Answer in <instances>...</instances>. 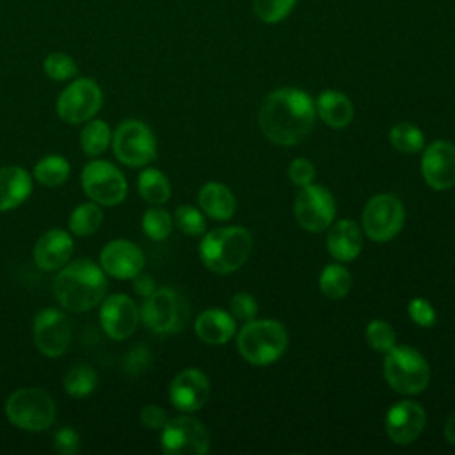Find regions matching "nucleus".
<instances>
[{
	"label": "nucleus",
	"instance_id": "c9c22d12",
	"mask_svg": "<svg viewBox=\"0 0 455 455\" xmlns=\"http://www.w3.org/2000/svg\"><path fill=\"white\" fill-rule=\"evenodd\" d=\"M297 0H252L256 16L265 23H277L284 20Z\"/></svg>",
	"mask_w": 455,
	"mask_h": 455
},
{
	"label": "nucleus",
	"instance_id": "c756f323",
	"mask_svg": "<svg viewBox=\"0 0 455 455\" xmlns=\"http://www.w3.org/2000/svg\"><path fill=\"white\" fill-rule=\"evenodd\" d=\"M112 142L110 126L101 119L89 121L80 132V146L89 156H98Z\"/></svg>",
	"mask_w": 455,
	"mask_h": 455
},
{
	"label": "nucleus",
	"instance_id": "f3484780",
	"mask_svg": "<svg viewBox=\"0 0 455 455\" xmlns=\"http://www.w3.org/2000/svg\"><path fill=\"white\" fill-rule=\"evenodd\" d=\"M421 172L430 188H451L455 185V146L448 140L432 142L423 151Z\"/></svg>",
	"mask_w": 455,
	"mask_h": 455
},
{
	"label": "nucleus",
	"instance_id": "0eeeda50",
	"mask_svg": "<svg viewBox=\"0 0 455 455\" xmlns=\"http://www.w3.org/2000/svg\"><path fill=\"white\" fill-rule=\"evenodd\" d=\"M140 318L149 331L156 334H172L185 327L188 320V306L178 291L160 288L146 297Z\"/></svg>",
	"mask_w": 455,
	"mask_h": 455
},
{
	"label": "nucleus",
	"instance_id": "7ed1b4c3",
	"mask_svg": "<svg viewBox=\"0 0 455 455\" xmlns=\"http://www.w3.org/2000/svg\"><path fill=\"white\" fill-rule=\"evenodd\" d=\"M251 249V233L242 226H229L208 231L199 243V256L208 270L226 275L247 261Z\"/></svg>",
	"mask_w": 455,
	"mask_h": 455
},
{
	"label": "nucleus",
	"instance_id": "6ab92c4d",
	"mask_svg": "<svg viewBox=\"0 0 455 455\" xmlns=\"http://www.w3.org/2000/svg\"><path fill=\"white\" fill-rule=\"evenodd\" d=\"M101 268L116 279H133L142 272L144 254L139 245L130 240H112L100 254Z\"/></svg>",
	"mask_w": 455,
	"mask_h": 455
},
{
	"label": "nucleus",
	"instance_id": "473e14b6",
	"mask_svg": "<svg viewBox=\"0 0 455 455\" xmlns=\"http://www.w3.org/2000/svg\"><path fill=\"white\" fill-rule=\"evenodd\" d=\"M142 229L151 240H165L172 231V219L164 208H149L142 217Z\"/></svg>",
	"mask_w": 455,
	"mask_h": 455
},
{
	"label": "nucleus",
	"instance_id": "79ce46f5",
	"mask_svg": "<svg viewBox=\"0 0 455 455\" xmlns=\"http://www.w3.org/2000/svg\"><path fill=\"white\" fill-rule=\"evenodd\" d=\"M288 176L297 187H306L315 180V165L306 158H297L290 164Z\"/></svg>",
	"mask_w": 455,
	"mask_h": 455
},
{
	"label": "nucleus",
	"instance_id": "c85d7f7f",
	"mask_svg": "<svg viewBox=\"0 0 455 455\" xmlns=\"http://www.w3.org/2000/svg\"><path fill=\"white\" fill-rule=\"evenodd\" d=\"M34 176L44 187H59L69 176V162L60 155H46L34 165Z\"/></svg>",
	"mask_w": 455,
	"mask_h": 455
},
{
	"label": "nucleus",
	"instance_id": "412c9836",
	"mask_svg": "<svg viewBox=\"0 0 455 455\" xmlns=\"http://www.w3.org/2000/svg\"><path fill=\"white\" fill-rule=\"evenodd\" d=\"M327 249L331 256L338 261H352L359 256L363 249L361 228L348 219H341L329 226Z\"/></svg>",
	"mask_w": 455,
	"mask_h": 455
},
{
	"label": "nucleus",
	"instance_id": "c03bdc74",
	"mask_svg": "<svg viewBox=\"0 0 455 455\" xmlns=\"http://www.w3.org/2000/svg\"><path fill=\"white\" fill-rule=\"evenodd\" d=\"M133 288H135V291L140 295V297H149L151 293H155V290H156V284H155V281H153V277H149V275H146V274H137L135 277H133Z\"/></svg>",
	"mask_w": 455,
	"mask_h": 455
},
{
	"label": "nucleus",
	"instance_id": "b1692460",
	"mask_svg": "<svg viewBox=\"0 0 455 455\" xmlns=\"http://www.w3.org/2000/svg\"><path fill=\"white\" fill-rule=\"evenodd\" d=\"M197 199H199L201 210L215 220L229 219L236 208L233 192L226 185L217 183V181H210V183L203 185Z\"/></svg>",
	"mask_w": 455,
	"mask_h": 455
},
{
	"label": "nucleus",
	"instance_id": "4be33fe9",
	"mask_svg": "<svg viewBox=\"0 0 455 455\" xmlns=\"http://www.w3.org/2000/svg\"><path fill=\"white\" fill-rule=\"evenodd\" d=\"M32 192V178L20 165L0 167V212L20 206Z\"/></svg>",
	"mask_w": 455,
	"mask_h": 455
},
{
	"label": "nucleus",
	"instance_id": "f257e3e1",
	"mask_svg": "<svg viewBox=\"0 0 455 455\" xmlns=\"http://www.w3.org/2000/svg\"><path fill=\"white\" fill-rule=\"evenodd\" d=\"M315 116L316 108L307 92L283 87L263 100L258 123L270 142L293 146L307 137L315 124Z\"/></svg>",
	"mask_w": 455,
	"mask_h": 455
},
{
	"label": "nucleus",
	"instance_id": "dca6fc26",
	"mask_svg": "<svg viewBox=\"0 0 455 455\" xmlns=\"http://www.w3.org/2000/svg\"><path fill=\"white\" fill-rule=\"evenodd\" d=\"M140 313L135 302L124 293H112L101 300L100 322L112 339H126L133 334Z\"/></svg>",
	"mask_w": 455,
	"mask_h": 455
},
{
	"label": "nucleus",
	"instance_id": "37998d69",
	"mask_svg": "<svg viewBox=\"0 0 455 455\" xmlns=\"http://www.w3.org/2000/svg\"><path fill=\"white\" fill-rule=\"evenodd\" d=\"M167 419L169 418H167L165 411L158 405L149 403V405L142 407V411H140V421L149 430H162L164 425L167 423Z\"/></svg>",
	"mask_w": 455,
	"mask_h": 455
},
{
	"label": "nucleus",
	"instance_id": "58836bf2",
	"mask_svg": "<svg viewBox=\"0 0 455 455\" xmlns=\"http://www.w3.org/2000/svg\"><path fill=\"white\" fill-rule=\"evenodd\" d=\"M407 311H409L411 320L416 325H419V327H430V325L435 323V309H434V306L428 300L421 299V297L412 299L409 302V306H407Z\"/></svg>",
	"mask_w": 455,
	"mask_h": 455
},
{
	"label": "nucleus",
	"instance_id": "2eb2a0df",
	"mask_svg": "<svg viewBox=\"0 0 455 455\" xmlns=\"http://www.w3.org/2000/svg\"><path fill=\"white\" fill-rule=\"evenodd\" d=\"M425 423H427L425 409L418 402L402 400L389 407L384 425H386L387 437L393 443L400 446H407L421 435Z\"/></svg>",
	"mask_w": 455,
	"mask_h": 455
},
{
	"label": "nucleus",
	"instance_id": "bb28decb",
	"mask_svg": "<svg viewBox=\"0 0 455 455\" xmlns=\"http://www.w3.org/2000/svg\"><path fill=\"white\" fill-rule=\"evenodd\" d=\"M101 222H103V212L94 203L78 204L68 219L69 231L76 236H89V235L96 233L100 229Z\"/></svg>",
	"mask_w": 455,
	"mask_h": 455
},
{
	"label": "nucleus",
	"instance_id": "f8f14e48",
	"mask_svg": "<svg viewBox=\"0 0 455 455\" xmlns=\"http://www.w3.org/2000/svg\"><path fill=\"white\" fill-rule=\"evenodd\" d=\"M103 92L96 80L76 78L73 80L57 100V114L66 123H84L94 117L101 108Z\"/></svg>",
	"mask_w": 455,
	"mask_h": 455
},
{
	"label": "nucleus",
	"instance_id": "f704fd0d",
	"mask_svg": "<svg viewBox=\"0 0 455 455\" xmlns=\"http://www.w3.org/2000/svg\"><path fill=\"white\" fill-rule=\"evenodd\" d=\"M366 341L370 343V347L377 352H387L395 347L396 336L393 327L384 322V320H371L366 325Z\"/></svg>",
	"mask_w": 455,
	"mask_h": 455
},
{
	"label": "nucleus",
	"instance_id": "cd10ccee",
	"mask_svg": "<svg viewBox=\"0 0 455 455\" xmlns=\"http://www.w3.org/2000/svg\"><path fill=\"white\" fill-rule=\"evenodd\" d=\"M318 284H320V291L327 299L338 300L348 293L350 284H352V275L348 274V270L345 267L331 263L322 270Z\"/></svg>",
	"mask_w": 455,
	"mask_h": 455
},
{
	"label": "nucleus",
	"instance_id": "aec40b11",
	"mask_svg": "<svg viewBox=\"0 0 455 455\" xmlns=\"http://www.w3.org/2000/svg\"><path fill=\"white\" fill-rule=\"evenodd\" d=\"M73 238L64 229H48L34 245V261L41 270L62 268L73 254Z\"/></svg>",
	"mask_w": 455,
	"mask_h": 455
},
{
	"label": "nucleus",
	"instance_id": "a19ab883",
	"mask_svg": "<svg viewBox=\"0 0 455 455\" xmlns=\"http://www.w3.org/2000/svg\"><path fill=\"white\" fill-rule=\"evenodd\" d=\"M151 361V354L146 347L139 345V347H133L126 355H124V361H123V370L128 373V375H139L142 373L148 364Z\"/></svg>",
	"mask_w": 455,
	"mask_h": 455
},
{
	"label": "nucleus",
	"instance_id": "f03ea898",
	"mask_svg": "<svg viewBox=\"0 0 455 455\" xmlns=\"http://www.w3.org/2000/svg\"><path fill=\"white\" fill-rule=\"evenodd\" d=\"M53 293L64 309L75 313L89 311L105 299V270L91 259H75L57 274Z\"/></svg>",
	"mask_w": 455,
	"mask_h": 455
},
{
	"label": "nucleus",
	"instance_id": "39448f33",
	"mask_svg": "<svg viewBox=\"0 0 455 455\" xmlns=\"http://www.w3.org/2000/svg\"><path fill=\"white\" fill-rule=\"evenodd\" d=\"M384 377L395 391L416 395L428 386L430 368L425 357L412 347H393L386 352Z\"/></svg>",
	"mask_w": 455,
	"mask_h": 455
},
{
	"label": "nucleus",
	"instance_id": "72a5a7b5",
	"mask_svg": "<svg viewBox=\"0 0 455 455\" xmlns=\"http://www.w3.org/2000/svg\"><path fill=\"white\" fill-rule=\"evenodd\" d=\"M43 69L52 80H59V82L60 80H69V78L76 76V73H78L76 62L62 52L50 53L43 62Z\"/></svg>",
	"mask_w": 455,
	"mask_h": 455
},
{
	"label": "nucleus",
	"instance_id": "5701e85b",
	"mask_svg": "<svg viewBox=\"0 0 455 455\" xmlns=\"http://www.w3.org/2000/svg\"><path fill=\"white\" fill-rule=\"evenodd\" d=\"M235 316L224 309H206L196 318V334L208 345H224L235 334Z\"/></svg>",
	"mask_w": 455,
	"mask_h": 455
},
{
	"label": "nucleus",
	"instance_id": "ea45409f",
	"mask_svg": "<svg viewBox=\"0 0 455 455\" xmlns=\"http://www.w3.org/2000/svg\"><path fill=\"white\" fill-rule=\"evenodd\" d=\"M53 448L60 455H75L80 450V437L73 427H62L53 435Z\"/></svg>",
	"mask_w": 455,
	"mask_h": 455
},
{
	"label": "nucleus",
	"instance_id": "2f4dec72",
	"mask_svg": "<svg viewBox=\"0 0 455 455\" xmlns=\"http://www.w3.org/2000/svg\"><path fill=\"white\" fill-rule=\"evenodd\" d=\"M389 142L402 153H418L423 149L425 137L416 124L398 123L389 132Z\"/></svg>",
	"mask_w": 455,
	"mask_h": 455
},
{
	"label": "nucleus",
	"instance_id": "a211bd4d",
	"mask_svg": "<svg viewBox=\"0 0 455 455\" xmlns=\"http://www.w3.org/2000/svg\"><path fill=\"white\" fill-rule=\"evenodd\" d=\"M210 396V380L197 368H187L180 371L171 386L169 398L171 403L181 412H194L201 409Z\"/></svg>",
	"mask_w": 455,
	"mask_h": 455
},
{
	"label": "nucleus",
	"instance_id": "9d476101",
	"mask_svg": "<svg viewBox=\"0 0 455 455\" xmlns=\"http://www.w3.org/2000/svg\"><path fill=\"white\" fill-rule=\"evenodd\" d=\"M403 220V204L393 194L373 196L363 210V229L373 242H387L396 236Z\"/></svg>",
	"mask_w": 455,
	"mask_h": 455
},
{
	"label": "nucleus",
	"instance_id": "423d86ee",
	"mask_svg": "<svg viewBox=\"0 0 455 455\" xmlns=\"http://www.w3.org/2000/svg\"><path fill=\"white\" fill-rule=\"evenodd\" d=\"M5 416L21 430H46L55 419V402L44 389L21 387L7 398Z\"/></svg>",
	"mask_w": 455,
	"mask_h": 455
},
{
	"label": "nucleus",
	"instance_id": "a878e982",
	"mask_svg": "<svg viewBox=\"0 0 455 455\" xmlns=\"http://www.w3.org/2000/svg\"><path fill=\"white\" fill-rule=\"evenodd\" d=\"M137 188L144 201L164 204L171 197V183L158 169H144L137 178Z\"/></svg>",
	"mask_w": 455,
	"mask_h": 455
},
{
	"label": "nucleus",
	"instance_id": "a18cd8bd",
	"mask_svg": "<svg viewBox=\"0 0 455 455\" xmlns=\"http://www.w3.org/2000/svg\"><path fill=\"white\" fill-rule=\"evenodd\" d=\"M444 439L450 444H455V412L448 418V421L444 425Z\"/></svg>",
	"mask_w": 455,
	"mask_h": 455
},
{
	"label": "nucleus",
	"instance_id": "20e7f679",
	"mask_svg": "<svg viewBox=\"0 0 455 455\" xmlns=\"http://www.w3.org/2000/svg\"><path fill=\"white\" fill-rule=\"evenodd\" d=\"M236 345L247 363L263 366L277 361L284 354L288 334L275 320H249L240 329Z\"/></svg>",
	"mask_w": 455,
	"mask_h": 455
},
{
	"label": "nucleus",
	"instance_id": "1a4fd4ad",
	"mask_svg": "<svg viewBox=\"0 0 455 455\" xmlns=\"http://www.w3.org/2000/svg\"><path fill=\"white\" fill-rule=\"evenodd\" d=\"M117 160L130 167H142L156 155V140L148 124L137 119L123 121L112 137Z\"/></svg>",
	"mask_w": 455,
	"mask_h": 455
},
{
	"label": "nucleus",
	"instance_id": "393cba45",
	"mask_svg": "<svg viewBox=\"0 0 455 455\" xmlns=\"http://www.w3.org/2000/svg\"><path fill=\"white\" fill-rule=\"evenodd\" d=\"M318 116L331 128H345L354 117V107L348 96L339 91H323L315 105Z\"/></svg>",
	"mask_w": 455,
	"mask_h": 455
},
{
	"label": "nucleus",
	"instance_id": "6e6552de",
	"mask_svg": "<svg viewBox=\"0 0 455 455\" xmlns=\"http://www.w3.org/2000/svg\"><path fill=\"white\" fill-rule=\"evenodd\" d=\"M82 188L89 199L103 206L119 204L128 192V183L124 174L110 162L92 160L80 174Z\"/></svg>",
	"mask_w": 455,
	"mask_h": 455
},
{
	"label": "nucleus",
	"instance_id": "4c0bfd02",
	"mask_svg": "<svg viewBox=\"0 0 455 455\" xmlns=\"http://www.w3.org/2000/svg\"><path fill=\"white\" fill-rule=\"evenodd\" d=\"M229 313L235 316V320L249 322V320H254V316L258 315V304H256L252 295H249V293H236L231 299Z\"/></svg>",
	"mask_w": 455,
	"mask_h": 455
},
{
	"label": "nucleus",
	"instance_id": "e433bc0d",
	"mask_svg": "<svg viewBox=\"0 0 455 455\" xmlns=\"http://www.w3.org/2000/svg\"><path fill=\"white\" fill-rule=\"evenodd\" d=\"M174 222L180 228V231H183L185 235H190V236L203 235L204 229H206V222H204L203 213L197 208L190 206V204H181V206L176 208Z\"/></svg>",
	"mask_w": 455,
	"mask_h": 455
},
{
	"label": "nucleus",
	"instance_id": "ddd939ff",
	"mask_svg": "<svg viewBox=\"0 0 455 455\" xmlns=\"http://www.w3.org/2000/svg\"><path fill=\"white\" fill-rule=\"evenodd\" d=\"M336 203L332 194L322 187L309 183L300 187L295 199V217L297 222L311 233H320L334 222Z\"/></svg>",
	"mask_w": 455,
	"mask_h": 455
},
{
	"label": "nucleus",
	"instance_id": "7c9ffc66",
	"mask_svg": "<svg viewBox=\"0 0 455 455\" xmlns=\"http://www.w3.org/2000/svg\"><path fill=\"white\" fill-rule=\"evenodd\" d=\"M96 384H98L96 371L91 364H85V363L75 364L73 368L68 370L64 377V389L68 395L75 398H84L91 395L96 389Z\"/></svg>",
	"mask_w": 455,
	"mask_h": 455
},
{
	"label": "nucleus",
	"instance_id": "9b49d317",
	"mask_svg": "<svg viewBox=\"0 0 455 455\" xmlns=\"http://www.w3.org/2000/svg\"><path fill=\"white\" fill-rule=\"evenodd\" d=\"M160 443L167 455H203L210 450V434L199 419L176 416L164 425Z\"/></svg>",
	"mask_w": 455,
	"mask_h": 455
},
{
	"label": "nucleus",
	"instance_id": "4468645a",
	"mask_svg": "<svg viewBox=\"0 0 455 455\" xmlns=\"http://www.w3.org/2000/svg\"><path fill=\"white\" fill-rule=\"evenodd\" d=\"M34 343L46 357L62 355L71 343V325L68 316L55 307L39 311L34 318Z\"/></svg>",
	"mask_w": 455,
	"mask_h": 455
}]
</instances>
